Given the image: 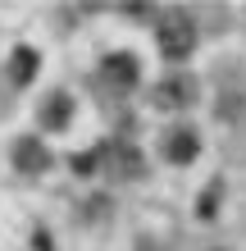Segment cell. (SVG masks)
<instances>
[{
  "instance_id": "obj_1",
  "label": "cell",
  "mask_w": 246,
  "mask_h": 251,
  "mask_svg": "<svg viewBox=\"0 0 246 251\" xmlns=\"http://www.w3.org/2000/svg\"><path fill=\"white\" fill-rule=\"evenodd\" d=\"M155 41H160V50L169 60H182V55H192L196 46V23L187 9H160L155 14Z\"/></svg>"
},
{
  "instance_id": "obj_2",
  "label": "cell",
  "mask_w": 246,
  "mask_h": 251,
  "mask_svg": "<svg viewBox=\"0 0 246 251\" xmlns=\"http://www.w3.org/2000/svg\"><path fill=\"white\" fill-rule=\"evenodd\" d=\"M100 73H105V82H114V87H133L137 82V60L133 55H105Z\"/></svg>"
},
{
  "instance_id": "obj_3",
  "label": "cell",
  "mask_w": 246,
  "mask_h": 251,
  "mask_svg": "<svg viewBox=\"0 0 246 251\" xmlns=\"http://www.w3.org/2000/svg\"><path fill=\"white\" fill-rule=\"evenodd\" d=\"M164 151H169V160H173V165H187V160H196L201 142H196V132H192V128H178V132H169Z\"/></svg>"
},
{
  "instance_id": "obj_4",
  "label": "cell",
  "mask_w": 246,
  "mask_h": 251,
  "mask_svg": "<svg viewBox=\"0 0 246 251\" xmlns=\"http://www.w3.org/2000/svg\"><path fill=\"white\" fill-rule=\"evenodd\" d=\"M46 151H41V142L37 137H23L19 146H14V165H19L23 174H41V169H46Z\"/></svg>"
},
{
  "instance_id": "obj_5",
  "label": "cell",
  "mask_w": 246,
  "mask_h": 251,
  "mask_svg": "<svg viewBox=\"0 0 246 251\" xmlns=\"http://www.w3.org/2000/svg\"><path fill=\"white\" fill-rule=\"evenodd\" d=\"M187 100H192V82L187 78H169L160 92H155V105H173L178 110V105H187Z\"/></svg>"
},
{
  "instance_id": "obj_6",
  "label": "cell",
  "mask_w": 246,
  "mask_h": 251,
  "mask_svg": "<svg viewBox=\"0 0 246 251\" xmlns=\"http://www.w3.org/2000/svg\"><path fill=\"white\" fill-rule=\"evenodd\" d=\"M41 124L46 128H64L68 124V96H50V105H41Z\"/></svg>"
},
{
  "instance_id": "obj_7",
  "label": "cell",
  "mask_w": 246,
  "mask_h": 251,
  "mask_svg": "<svg viewBox=\"0 0 246 251\" xmlns=\"http://www.w3.org/2000/svg\"><path fill=\"white\" fill-rule=\"evenodd\" d=\"M32 69H37V55L32 50H19V55H14V82H27V78H32Z\"/></svg>"
}]
</instances>
